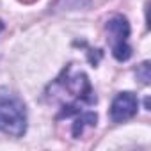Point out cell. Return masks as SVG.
Listing matches in <instances>:
<instances>
[{
    "label": "cell",
    "instance_id": "1",
    "mask_svg": "<svg viewBox=\"0 0 151 151\" xmlns=\"http://www.w3.org/2000/svg\"><path fill=\"white\" fill-rule=\"evenodd\" d=\"M0 132L11 137H23L27 132V107L9 87H0Z\"/></svg>",
    "mask_w": 151,
    "mask_h": 151
},
{
    "label": "cell",
    "instance_id": "2",
    "mask_svg": "<svg viewBox=\"0 0 151 151\" xmlns=\"http://www.w3.org/2000/svg\"><path fill=\"white\" fill-rule=\"evenodd\" d=\"M105 30H107V41L110 45L114 59L119 60V62L128 60L132 57V46L128 43V39H130V23H128V20L121 14H114L105 23Z\"/></svg>",
    "mask_w": 151,
    "mask_h": 151
},
{
    "label": "cell",
    "instance_id": "3",
    "mask_svg": "<svg viewBox=\"0 0 151 151\" xmlns=\"http://www.w3.org/2000/svg\"><path fill=\"white\" fill-rule=\"evenodd\" d=\"M139 110V100L133 93H119L116 94V98L112 100L110 105V119L114 123H124L128 119H132Z\"/></svg>",
    "mask_w": 151,
    "mask_h": 151
},
{
    "label": "cell",
    "instance_id": "4",
    "mask_svg": "<svg viewBox=\"0 0 151 151\" xmlns=\"http://www.w3.org/2000/svg\"><path fill=\"white\" fill-rule=\"evenodd\" d=\"M96 123H98V114L96 112H91V110L80 112L78 117L75 119V123H73V137L78 139L84 133L86 126H96Z\"/></svg>",
    "mask_w": 151,
    "mask_h": 151
},
{
    "label": "cell",
    "instance_id": "5",
    "mask_svg": "<svg viewBox=\"0 0 151 151\" xmlns=\"http://www.w3.org/2000/svg\"><path fill=\"white\" fill-rule=\"evenodd\" d=\"M135 75H137V78L144 84V86H147L149 82H151V71H149V62L147 60H144L140 66H137V71H135Z\"/></svg>",
    "mask_w": 151,
    "mask_h": 151
},
{
    "label": "cell",
    "instance_id": "6",
    "mask_svg": "<svg viewBox=\"0 0 151 151\" xmlns=\"http://www.w3.org/2000/svg\"><path fill=\"white\" fill-rule=\"evenodd\" d=\"M2 30H4V22L0 20V32H2Z\"/></svg>",
    "mask_w": 151,
    "mask_h": 151
}]
</instances>
